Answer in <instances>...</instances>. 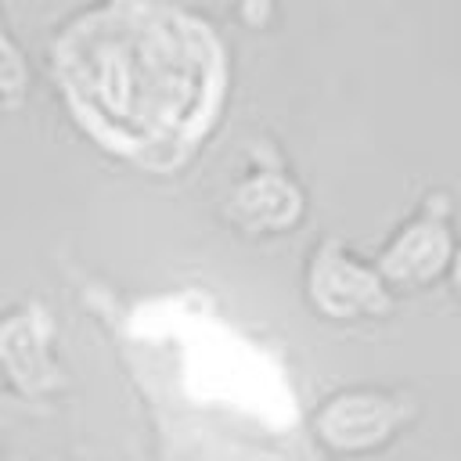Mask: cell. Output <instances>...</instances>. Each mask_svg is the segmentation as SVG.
<instances>
[{
    "instance_id": "obj_1",
    "label": "cell",
    "mask_w": 461,
    "mask_h": 461,
    "mask_svg": "<svg viewBox=\"0 0 461 461\" xmlns=\"http://www.w3.org/2000/svg\"><path fill=\"white\" fill-rule=\"evenodd\" d=\"M58 68L94 133L133 155L194 137L220 79L209 36L155 4H115L76 22L58 47Z\"/></svg>"
}]
</instances>
